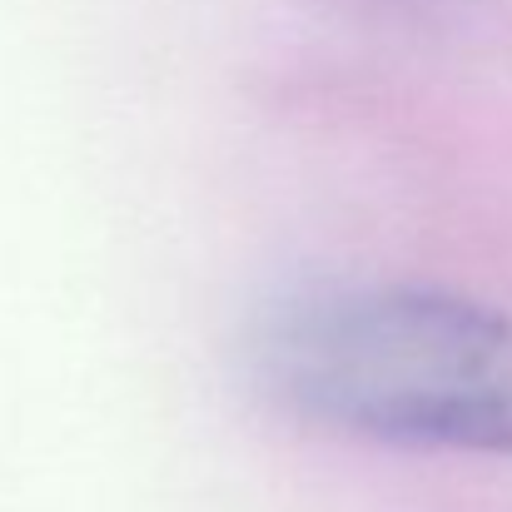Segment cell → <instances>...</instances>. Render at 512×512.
<instances>
[{"label":"cell","mask_w":512,"mask_h":512,"mask_svg":"<svg viewBox=\"0 0 512 512\" xmlns=\"http://www.w3.org/2000/svg\"><path fill=\"white\" fill-rule=\"evenodd\" d=\"M259 393L324 433L512 458V314L413 284H314L249 339Z\"/></svg>","instance_id":"cell-1"}]
</instances>
